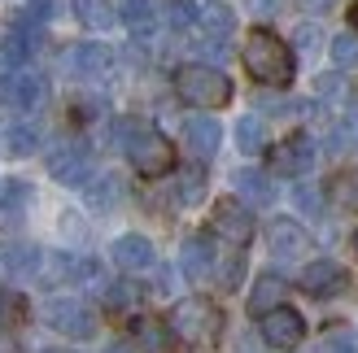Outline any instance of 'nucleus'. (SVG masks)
<instances>
[{"label":"nucleus","mask_w":358,"mask_h":353,"mask_svg":"<svg viewBox=\"0 0 358 353\" xmlns=\"http://www.w3.org/2000/svg\"><path fill=\"white\" fill-rule=\"evenodd\" d=\"M315 92H319V100H350V87H345L341 75H319Z\"/></svg>","instance_id":"c9c22d12"},{"label":"nucleus","mask_w":358,"mask_h":353,"mask_svg":"<svg viewBox=\"0 0 358 353\" xmlns=\"http://www.w3.org/2000/svg\"><path fill=\"white\" fill-rule=\"evenodd\" d=\"M44 100V75L31 66H9L5 75H0V105L13 114H27L35 105Z\"/></svg>","instance_id":"423d86ee"},{"label":"nucleus","mask_w":358,"mask_h":353,"mask_svg":"<svg viewBox=\"0 0 358 353\" xmlns=\"http://www.w3.org/2000/svg\"><path fill=\"white\" fill-rule=\"evenodd\" d=\"M179 271H184V279H192V284H206L210 271H214V249L206 236H188L184 249H179Z\"/></svg>","instance_id":"a211bd4d"},{"label":"nucleus","mask_w":358,"mask_h":353,"mask_svg":"<svg viewBox=\"0 0 358 353\" xmlns=\"http://www.w3.org/2000/svg\"><path fill=\"white\" fill-rule=\"evenodd\" d=\"M354 27H358V5H354Z\"/></svg>","instance_id":"a18cd8bd"},{"label":"nucleus","mask_w":358,"mask_h":353,"mask_svg":"<svg viewBox=\"0 0 358 353\" xmlns=\"http://www.w3.org/2000/svg\"><path fill=\"white\" fill-rule=\"evenodd\" d=\"M241 275H245V257H241V249L236 253H231V257H223V288H236L241 284Z\"/></svg>","instance_id":"58836bf2"},{"label":"nucleus","mask_w":358,"mask_h":353,"mask_svg":"<svg viewBox=\"0 0 358 353\" xmlns=\"http://www.w3.org/2000/svg\"><path fill=\"white\" fill-rule=\"evenodd\" d=\"M210 232L219 240H227L231 249H245V244L254 240V214H249L245 201L223 197V201H214V209H210Z\"/></svg>","instance_id":"0eeeda50"},{"label":"nucleus","mask_w":358,"mask_h":353,"mask_svg":"<svg viewBox=\"0 0 358 353\" xmlns=\"http://www.w3.org/2000/svg\"><path fill=\"white\" fill-rule=\"evenodd\" d=\"M175 92H179V100H188L192 110H223L231 100V79L223 70L206 66V61H192V66L175 70Z\"/></svg>","instance_id":"f03ea898"},{"label":"nucleus","mask_w":358,"mask_h":353,"mask_svg":"<svg viewBox=\"0 0 358 353\" xmlns=\"http://www.w3.org/2000/svg\"><path fill=\"white\" fill-rule=\"evenodd\" d=\"M131 340H136L140 353H171L175 331H171L162 319H136V323H131Z\"/></svg>","instance_id":"6ab92c4d"},{"label":"nucleus","mask_w":358,"mask_h":353,"mask_svg":"<svg viewBox=\"0 0 358 353\" xmlns=\"http://www.w3.org/2000/svg\"><path fill=\"white\" fill-rule=\"evenodd\" d=\"M5 153L9 157H31V153H40V127L27 118H13L9 127H5Z\"/></svg>","instance_id":"4be33fe9"},{"label":"nucleus","mask_w":358,"mask_h":353,"mask_svg":"<svg viewBox=\"0 0 358 353\" xmlns=\"http://www.w3.org/2000/svg\"><path fill=\"white\" fill-rule=\"evenodd\" d=\"M48 174L66 188H83L92 179V153H87V144H57L48 153Z\"/></svg>","instance_id":"9d476101"},{"label":"nucleus","mask_w":358,"mask_h":353,"mask_svg":"<svg viewBox=\"0 0 358 353\" xmlns=\"http://www.w3.org/2000/svg\"><path fill=\"white\" fill-rule=\"evenodd\" d=\"M105 301H110V310H131L140 301V288L136 284H114V288H105Z\"/></svg>","instance_id":"e433bc0d"},{"label":"nucleus","mask_w":358,"mask_h":353,"mask_svg":"<svg viewBox=\"0 0 358 353\" xmlns=\"http://www.w3.org/2000/svg\"><path fill=\"white\" fill-rule=\"evenodd\" d=\"M284 292H289V284L275 275V271H266V275H258V284H254V292H249V314L254 319H262L266 310H275V306H284Z\"/></svg>","instance_id":"aec40b11"},{"label":"nucleus","mask_w":358,"mask_h":353,"mask_svg":"<svg viewBox=\"0 0 358 353\" xmlns=\"http://www.w3.org/2000/svg\"><path fill=\"white\" fill-rule=\"evenodd\" d=\"M219 140H223V127L214 118H188L184 122V144L196 162H210V157L219 153Z\"/></svg>","instance_id":"f3484780"},{"label":"nucleus","mask_w":358,"mask_h":353,"mask_svg":"<svg viewBox=\"0 0 358 353\" xmlns=\"http://www.w3.org/2000/svg\"><path fill=\"white\" fill-rule=\"evenodd\" d=\"M31 183L22 179H0V223H17L31 209Z\"/></svg>","instance_id":"412c9836"},{"label":"nucleus","mask_w":358,"mask_h":353,"mask_svg":"<svg viewBox=\"0 0 358 353\" xmlns=\"http://www.w3.org/2000/svg\"><path fill=\"white\" fill-rule=\"evenodd\" d=\"M70 70H75L79 79L96 83V79H105L114 70V48H105V44H75V48H70Z\"/></svg>","instance_id":"4468645a"},{"label":"nucleus","mask_w":358,"mask_h":353,"mask_svg":"<svg viewBox=\"0 0 358 353\" xmlns=\"http://www.w3.org/2000/svg\"><path fill=\"white\" fill-rule=\"evenodd\" d=\"M332 5H336V0H297V9H301V13H328Z\"/></svg>","instance_id":"79ce46f5"},{"label":"nucleus","mask_w":358,"mask_h":353,"mask_svg":"<svg viewBox=\"0 0 358 353\" xmlns=\"http://www.w3.org/2000/svg\"><path fill=\"white\" fill-rule=\"evenodd\" d=\"M354 253H358V227H354Z\"/></svg>","instance_id":"c03bdc74"},{"label":"nucleus","mask_w":358,"mask_h":353,"mask_svg":"<svg viewBox=\"0 0 358 353\" xmlns=\"http://www.w3.org/2000/svg\"><path fill=\"white\" fill-rule=\"evenodd\" d=\"M236 353H258V349H254V345H241V349H236Z\"/></svg>","instance_id":"37998d69"},{"label":"nucleus","mask_w":358,"mask_h":353,"mask_svg":"<svg viewBox=\"0 0 358 353\" xmlns=\"http://www.w3.org/2000/svg\"><path fill=\"white\" fill-rule=\"evenodd\" d=\"M231 188H236V201H245L249 209H266L275 205V179L258 166H241L231 174Z\"/></svg>","instance_id":"f8f14e48"},{"label":"nucleus","mask_w":358,"mask_h":353,"mask_svg":"<svg viewBox=\"0 0 358 353\" xmlns=\"http://www.w3.org/2000/svg\"><path fill=\"white\" fill-rule=\"evenodd\" d=\"M319 353H358V336L350 327H328L319 340Z\"/></svg>","instance_id":"2f4dec72"},{"label":"nucleus","mask_w":358,"mask_h":353,"mask_svg":"<svg viewBox=\"0 0 358 353\" xmlns=\"http://www.w3.org/2000/svg\"><path fill=\"white\" fill-rule=\"evenodd\" d=\"M196 13H201V9H196L192 0H171V5H166V22H171L175 31H188V27L196 22Z\"/></svg>","instance_id":"f704fd0d"},{"label":"nucleus","mask_w":358,"mask_h":353,"mask_svg":"<svg viewBox=\"0 0 358 353\" xmlns=\"http://www.w3.org/2000/svg\"><path fill=\"white\" fill-rule=\"evenodd\" d=\"M266 249L275 262H297L310 253V236L297 218H271L266 223Z\"/></svg>","instance_id":"9b49d317"},{"label":"nucleus","mask_w":358,"mask_h":353,"mask_svg":"<svg viewBox=\"0 0 358 353\" xmlns=\"http://www.w3.org/2000/svg\"><path fill=\"white\" fill-rule=\"evenodd\" d=\"M70 9H75V17L83 27H110L114 22V13L105 0H70Z\"/></svg>","instance_id":"c756f323"},{"label":"nucleus","mask_w":358,"mask_h":353,"mask_svg":"<svg viewBox=\"0 0 358 353\" xmlns=\"http://www.w3.org/2000/svg\"><path fill=\"white\" fill-rule=\"evenodd\" d=\"M35 48H40V31H35L31 22H22L17 31H9L5 40H0V52H5L13 66H27V57H31Z\"/></svg>","instance_id":"b1692460"},{"label":"nucleus","mask_w":358,"mask_h":353,"mask_svg":"<svg viewBox=\"0 0 358 353\" xmlns=\"http://www.w3.org/2000/svg\"><path fill=\"white\" fill-rule=\"evenodd\" d=\"M196 27H201L206 40L227 44V35H231V27H236V17H231L227 5H201V13H196Z\"/></svg>","instance_id":"5701e85b"},{"label":"nucleus","mask_w":358,"mask_h":353,"mask_svg":"<svg viewBox=\"0 0 358 353\" xmlns=\"http://www.w3.org/2000/svg\"><path fill=\"white\" fill-rule=\"evenodd\" d=\"M293 201H297V209H301V214H310V218H319V209H324V201H319V192H315V188H306V183H301V188H293Z\"/></svg>","instance_id":"4c0bfd02"},{"label":"nucleus","mask_w":358,"mask_h":353,"mask_svg":"<svg viewBox=\"0 0 358 353\" xmlns=\"http://www.w3.org/2000/svg\"><path fill=\"white\" fill-rule=\"evenodd\" d=\"M258 331H262V345L266 349H297L301 340H306V319L293 310V306H275V310H266L262 319H258Z\"/></svg>","instance_id":"6e6552de"},{"label":"nucleus","mask_w":358,"mask_h":353,"mask_svg":"<svg viewBox=\"0 0 358 353\" xmlns=\"http://www.w3.org/2000/svg\"><path fill=\"white\" fill-rule=\"evenodd\" d=\"M236 149L241 153H262L266 149V122L258 114H245L236 122Z\"/></svg>","instance_id":"bb28decb"},{"label":"nucleus","mask_w":358,"mask_h":353,"mask_svg":"<svg viewBox=\"0 0 358 353\" xmlns=\"http://www.w3.org/2000/svg\"><path fill=\"white\" fill-rule=\"evenodd\" d=\"M118 13H122V27H127L131 35H149L157 27L153 0H118Z\"/></svg>","instance_id":"393cba45"},{"label":"nucleus","mask_w":358,"mask_h":353,"mask_svg":"<svg viewBox=\"0 0 358 353\" xmlns=\"http://www.w3.org/2000/svg\"><path fill=\"white\" fill-rule=\"evenodd\" d=\"M293 44L301 48V52H319V44H324V35H319V27H297V35H293Z\"/></svg>","instance_id":"ea45409f"},{"label":"nucleus","mask_w":358,"mask_h":353,"mask_svg":"<svg viewBox=\"0 0 358 353\" xmlns=\"http://www.w3.org/2000/svg\"><path fill=\"white\" fill-rule=\"evenodd\" d=\"M22 314H27L22 292H9V288H0V327H17V323H22Z\"/></svg>","instance_id":"473e14b6"},{"label":"nucleus","mask_w":358,"mask_h":353,"mask_svg":"<svg viewBox=\"0 0 358 353\" xmlns=\"http://www.w3.org/2000/svg\"><path fill=\"white\" fill-rule=\"evenodd\" d=\"M44 319L66 340H92L96 336V314L87 310L79 296H52V301L44 306Z\"/></svg>","instance_id":"39448f33"},{"label":"nucleus","mask_w":358,"mask_h":353,"mask_svg":"<svg viewBox=\"0 0 358 353\" xmlns=\"http://www.w3.org/2000/svg\"><path fill=\"white\" fill-rule=\"evenodd\" d=\"M57 9H62V0H31V22H48V17H57Z\"/></svg>","instance_id":"a19ab883"},{"label":"nucleus","mask_w":358,"mask_h":353,"mask_svg":"<svg viewBox=\"0 0 358 353\" xmlns=\"http://www.w3.org/2000/svg\"><path fill=\"white\" fill-rule=\"evenodd\" d=\"M83 188H87V205H92V209H101V214H105V209H114V205H118V197H122V188H118V179H114V174L87 179Z\"/></svg>","instance_id":"cd10ccee"},{"label":"nucleus","mask_w":358,"mask_h":353,"mask_svg":"<svg viewBox=\"0 0 358 353\" xmlns=\"http://www.w3.org/2000/svg\"><path fill=\"white\" fill-rule=\"evenodd\" d=\"M179 340H192V345H206L223 331V314L214 301H206V296H184L175 310H171V323H166Z\"/></svg>","instance_id":"7ed1b4c3"},{"label":"nucleus","mask_w":358,"mask_h":353,"mask_svg":"<svg viewBox=\"0 0 358 353\" xmlns=\"http://www.w3.org/2000/svg\"><path fill=\"white\" fill-rule=\"evenodd\" d=\"M315 140L310 135H284L280 144L266 153V162H271V170L275 174H289V179H301V174H310V166H315Z\"/></svg>","instance_id":"1a4fd4ad"},{"label":"nucleus","mask_w":358,"mask_h":353,"mask_svg":"<svg viewBox=\"0 0 358 353\" xmlns=\"http://www.w3.org/2000/svg\"><path fill=\"white\" fill-rule=\"evenodd\" d=\"M241 61L249 70V79L262 83V87H289L297 75V61H293V48L280 40L275 31L254 27L241 44Z\"/></svg>","instance_id":"f257e3e1"},{"label":"nucleus","mask_w":358,"mask_h":353,"mask_svg":"<svg viewBox=\"0 0 358 353\" xmlns=\"http://www.w3.org/2000/svg\"><path fill=\"white\" fill-rule=\"evenodd\" d=\"M127 157H131V166L136 174H145V179H162V174L175 166V149H171V140L162 131H153L140 122L136 135L127 140Z\"/></svg>","instance_id":"20e7f679"},{"label":"nucleus","mask_w":358,"mask_h":353,"mask_svg":"<svg viewBox=\"0 0 358 353\" xmlns=\"http://www.w3.org/2000/svg\"><path fill=\"white\" fill-rule=\"evenodd\" d=\"M332 61L350 70L358 66V31H341V35H332Z\"/></svg>","instance_id":"7c9ffc66"},{"label":"nucleus","mask_w":358,"mask_h":353,"mask_svg":"<svg viewBox=\"0 0 358 353\" xmlns=\"http://www.w3.org/2000/svg\"><path fill=\"white\" fill-rule=\"evenodd\" d=\"M301 292H310V296H336V292H345V284H350V275H345V266H336L332 257H319V262H310L306 271H301Z\"/></svg>","instance_id":"ddd939ff"},{"label":"nucleus","mask_w":358,"mask_h":353,"mask_svg":"<svg viewBox=\"0 0 358 353\" xmlns=\"http://www.w3.org/2000/svg\"><path fill=\"white\" fill-rule=\"evenodd\" d=\"M328 192H332V201H336V205L354 209V205H358V174H350V170H345V174H336V179L328 183Z\"/></svg>","instance_id":"72a5a7b5"},{"label":"nucleus","mask_w":358,"mask_h":353,"mask_svg":"<svg viewBox=\"0 0 358 353\" xmlns=\"http://www.w3.org/2000/svg\"><path fill=\"white\" fill-rule=\"evenodd\" d=\"M201 197H206V174L196 170V166H188V170L175 179V201H179V205H196Z\"/></svg>","instance_id":"c85d7f7f"},{"label":"nucleus","mask_w":358,"mask_h":353,"mask_svg":"<svg viewBox=\"0 0 358 353\" xmlns=\"http://www.w3.org/2000/svg\"><path fill=\"white\" fill-rule=\"evenodd\" d=\"M110 257H114V266H118V271H131V275H136V271H149L157 253H153L149 236H136V232H131V236H118V240H114Z\"/></svg>","instance_id":"dca6fc26"},{"label":"nucleus","mask_w":358,"mask_h":353,"mask_svg":"<svg viewBox=\"0 0 358 353\" xmlns=\"http://www.w3.org/2000/svg\"><path fill=\"white\" fill-rule=\"evenodd\" d=\"M328 153H358V110L341 114L328 131Z\"/></svg>","instance_id":"a878e982"},{"label":"nucleus","mask_w":358,"mask_h":353,"mask_svg":"<svg viewBox=\"0 0 358 353\" xmlns=\"http://www.w3.org/2000/svg\"><path fill=\"white\" fill-rule=\"evenodd\" d=\"M0 266H5L13 279H35L44 266V253L35 249L31 240H5L0 244Z\"/></svg>","instance_id":"2eb2a0df"}]
</instances>
